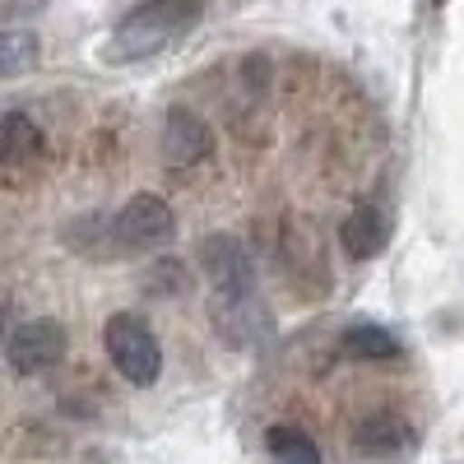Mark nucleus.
<instances>
[{
    "label": "nucleus",
    "mask_w": 464,
    "mask_h": 464,
    "mask_svg": "<svg viewBox=\"0 0 464 464\" xmlns=\"http://www.w3.org/2000/svg\"><path fill=\"white\" fill-rule=\"evenodd\" d=\"M37 159H43V130H37L24 111H10L5 121H0V168H5L10 177L37 168Z\"/></svg>",
    "instance_id": "nucleus-7"
},
{
    "label": "nucleus",
    "mask_w": 464,
    "mask_h": 464,
    "mask_svg": "<svg viewBox=\"0 0 464 464\" xmlns=\"http://www.w3.org/2000/svg\"><path fill=\"white\" fill-rule=\"evenodd\" d=\"M200 14H205V0H144L107 37V61L130 65V61L159 56L172 43H181L200 24Z\"/></svg>",
    "instance_id": "nucleus-1"
},
{
    "label": "nucleus",
    "mask_w": 464,
    "mask_h": 464,
    "mask_svg": "<svg viewBox=\"0 0 464 464\" xmlns=\"http://www.w3.org/2000/svg\"><path fill=\"white\" fill-rule=\"evenodd\" d=\"M339 353H343V358H353V362H391V358H400V339L385 330V325L358 321V325H348V330H343Z\"/></svg>",
    "instance_id": "nucleus-9"
},
{
    "label": "nucleus",
    "mask_w": 464,
    "mask_h": 464,
    "mask_svg": "<svg viewBox=\"0 0 464 464\" xmlns=\"http://www.w3.org/2000/svg\"><path fill=\"white\" fill-rule=\"evenodd\" d=\"M358 450L362 455H404V450H413V428L404 418H395V413H376V418H367L362 428H358Z\"/></svg>",
    "instance_id": "nucleus-10"
},
{
    "label": "nucleus",
    "mask_w": 464,
    "mask_h": 464,
    "mask_svg": "<svg viewBox=\"0 0 464 464\" xmlns=\"http://www.w3.org/2000/svg\"><path fill=\"white\" fill-rule=\"evenodd\" d=\"M265 441H269V455H275V464H321L316 441L306 437V432H297V428H288V422L269 428Z\"/></svg>",
    "instance_id": "nucleus-11"
},
{
    "label": "nucleus",
    "mask_w": 464,
    "mask_h": 464,
    "mask_svg": "<svg viewBox=\"0 0 464 464\" xmlns=\"http://www.w3.org/2000/svg\"><path fill=\"white\" fill-rule=\"evenodd\" d=\"M102 348H107V358L111 367L121 372L130 385H153L163 372V348H159V334H153L140 316L121 312V316H111L107 330H102Z\"/></svg>",
    "instance_id": "nucleus-2"
},
{
    "label": "nucleus",
    "mask_w": 464,
    "mask_h": 464,
    "mask_svg": "<svg viewBox=\"0 0 464 464\" xmlns=\"http://www.w3.org/2000/svg\"><path fill=\"white\" fill-rule=\"evenodd\" d=\"M37 56H43V47H37V33H24V28H10L5 43H0V74L5 80H14V74L33 70Z\"/></svg>",
    "instance_id": "nucleus-12"
},
{
    "label": "nucleus",
    "mask_w": 464,
    "mask_h": 464,
    "mask_svg": "<svg viewBox=\"0 0 464 464\" xmlns=\"http://www.w3.org/2000/svg\"><path fill=\"white\" fill-rule=\"evenodd\" d=\"M339 242H343V251L353 260H367V256H376L385 242H391V223H385V214L376 205H358L353 214L343 218Z\"/></svg>",
    "instance_id": "nucleus-8"
},
{
    "label": "nucleus",
    "mask_w": 464,
    "mask_h": 464,
    "mask_svg": "<svg viewBox=\"0 0 464 464\" xmlns=\"http://www.w3.org/2000/svg\"><path fill=\"white\" fill-rule=\"evenodd\" d=\"M111 232H116V242H121L126 251H149V246H163L172 232H177V223H172L168 200H159V196H135V200H126L121 214H116Z\"/></svg>",
    "instance_id": "nucleus-4"
},
{
    "label": "nucleus",
    "mask_w": 464,
    "mask_h": 464,
    "mask_svg": "<svg viewBox=\"0 0 464 464\" xmlns=\"http://www.w3.org/2000/svg\"><path fill=\"white\" fill-rule=\"evenodd\" d=\"M65 325L52 321V316H37V321H24L10 330L5 339V358L19 376H37V372H47L65 358Z\"/></svg>",
    "instance_id": "nucleus-3"
},
{
    "label": "nucleus",
    "mask_w": 464,
    "mask_h": 464,
    "mask_svg": "<svg viewBox=\"0 0 464 464\" xmlns=\"http://www.w3.org/2000/svg\"><path fill=\"white\" fill-rule=\"evenodd\" d=\"M200 265H205V275L209 284L223 293V302H242L251 297V260L246 251L232 242V237H205L200 242Z\"/></svg>",
    "instance_id": "nucleus-5"
},
{
    "label": "nucleus",
    "mask_w": 464,
    "mask_h": 464,
    "mask_svg": "<svg viewBox=\"0 0 464 464\" xmlns=\"http://www.w3.org/2000/svg\"><path fill=\"white\" fill-rule=\"evenodd\" d=\"M209 149H214L209 126L200 121L196 111L172 107V111H168V126H163V159H168L172 168H196L200 159H209Z\"/></svg>",
    "instance_id": "nucleus-6"
}]
</instances>
